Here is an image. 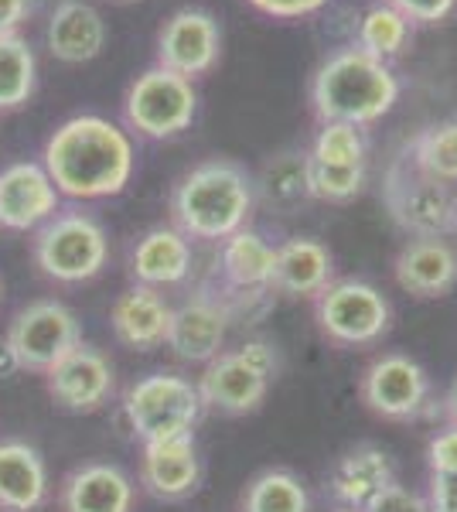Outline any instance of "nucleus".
<instances>
[{
	"label": "nucleus",
	"instance_id": "7",
	"mask_svg": "<svg viewBox=\"0 0 457 512\" xmlns=\"http://www.w3.org/2000/svg\"><path fill=\"white\" fill-rule=\"evenodd\" d=\"M198 113V93L191 86V79L178 76L171 69H154L140 72L130 82L127 96H123V120L134 134L147 140H168L178 137L181 130L191 127Z\"/></svg>",
	"mask_w": 457,
	"mask_h": 512
},
{
	"label": "nucleus",
	"instance_id": "43",
	"mask_svg": "<svg viewBox=\"0 0 457 512\" xmlns=\"http://www.w3.org/2000/svg\"><path fill=\"white\" fill-rule=\"evenodd\" d=\"M345 512H355V509H345Z\"/></svg>",
	"mask_w": 457,
	"mask_h": 512
},
{
	"label": "nucleus",
	"instance_id": "5",
	"mask_svg": "<svg viewBox=\"0 0 457 512\" xmlns=\"http://www.w3.org/2000/svg\"><path fill=\"white\" fill-rule=\"evenodd\" d=\"M382 205L410 239L457 236V188L423 175L403 158L382 175Z\"/></svg>",
	"mask_w": 457,
	"mask_h": 512
},
{
	"label": "nucleus",
	"instance_id": "14",
	"mask_svg": "<svg viewBox=\"0 0 457 512\" xmlns=\"http://www.w3.org/2000/svg\"><path fill=\"white\" fill-rule=\"evenodd\" d=\"M229 311L222 304L219 291H198L191 294L185 304L174 308L171 332H168V349L178 355L181 362H195L205 366L222 352L229 335Z\"/></svg>",
	"mask_w": 457,
	"mask_h": 512
},
{
	"label": "nucleus",
	"instance_id": "27",
	"mask_svg": "<svg viewBox=\"0 0 457 512\" xmlns=\"http://www.w3.org/2000/svg\"><path fill=\"white\" fill-rule=\"evenodd\" d=\"M400 158L423 175L457 188V117L427 123L423 130H417L406 140Z\"/></svg>",
	"mask_w": 457,
	"mask_h": 512
},
{
	"label": "nucleus",
	"instance_id": "31",
	"mask_svg": "<svg viewBox=\"0 0 457 512\" xmlns=\"http://www.w3.org/2000/svg\"><path fill=\"white\" fill-rule=\"evenodd\" d=\"M307 154H311V161L321 164H365L369 140H365V130L355 127V123H321Z\"/></svg>",
	"mask_w": 457,
	"mask_h": 512
},
{
	"label": "nucleus",
	"instance_id": "6",
	"mask_svg": "<svg viewBox=\"0 0 457 512\" xmlns=\"http://www.w3.org/2000/svg\"><path fill=\"white\" fill-rule=\"evenodd\" d=\"M202 410L205 403L198 396V386L178 373L140 376L123 393V417L130 431L140 437V444L191 434Z\"/></svg>",
	"mask_w": 457,
	"mask_h": 512
},
{
	"label": "nucleus",
	"instance_id": "10",
	"mask_svg": "<svg viewBox=\"0 0 457 512\" xmlns=\"http://www.w3.org/2000/svg\"><path fill=\"white\" fill-rule=\"evenodd\" d=\"M362 403L382 420H413L427 410L430 376L417 359L386 352L372 359L359 383Z\"/></svg>",
	"mask_w": 457,
	"mask_h": 512
},
{
	"label": "nucleus",
	"instance_id": "15",
	"mask_svg": "<svg viewBox=\"0 0 457 512\" xmlns=\"http://www.w3.org/2000/svg\"><path fill=\"white\" fill-rule=\"evenodd\" d=\"M198 396L209 410L229 417L253 414L270 390V376L253 369L239 352H219L212 362H205L202 376H198Z\"/></svg>",
	"mask_w": 457,
	"mask_h": 512
},
{
	"label": "nucleus",
	"instance_id": "33",
	"mask_svg": "<svg viewBox=\"0 0 457 512\" xmlns=\"http://www.w3.org/2000/svg\"><path fill=\"white\" fill-rule=\"evenodd\" d=\"M362 512H430V502L423 499L420 492L393 482V485H386V489H382Z\"/></svg>",
	"mask_w": 457,
	"mask_h": 512
},
{
	"label": "nucleus",
	"instance_id": "1",
	"mask_svg": "<svg viewBox=\"0 0 457 512\" xmlns=\"http://www.w3.org/2000/svg\"><path fill=\"white\" fill-rule=\"evenodd\" d=\"M41 164L62 198L99 202L120 195L130 185L137 154L134 140L120 123L96 113H79L52 130L41 151Z\"/></svg>",
	"mask_w": 457,
	"mask_h": 512
},
{
	"label": "nucleus",
	"instance_id": "11",
	"mask_svg": "<svg viewBox=\"0 0 457 512\" xmlns=\"http://www.w3.org/2000/svg\"><path fill=\"white\" fill-rule=\"evenodd\" d=\"M222 31L209 11L181 7L157 31V65L195 82L219 62Z\"/></svg>",
	"mask_w": 457,
	"mask_h": 512
},
{
	"label": "nucleus",
	"instance_id": "16",
	"mask_svg": "<svg viewBox=\"0 0 457 512\" xmlns=\"http://www.w3.org/2000/svg\"><path fill=\"white\" fill-rule=\"evenodd\" d=\"M202 482V458H198L195 434L164 437L144 444L140 454V485L164 502H178Z\"/></svg>",
	"mask_w": 457,
	"mask_h": 512
},
{
	"label": "nucleus",
	"instance_id": "20",
	"mask_svg": "<svg viewBox=\"0 0 457 512\" xmlns=\"http://www.w3.org/2000/svg\"><path fill=\"white\" fill-rule=\"evenodd\" d=\"M58 502L62 512H134V482L123 468L89 461L65 475Z\"/></svg>",
	"mask_w": 457,
	"mask_h": 512
},
{
	"label": "nucleus",
	"instance_id": "2",
	"mask_svg": "<svg viewBox=\"0 0 457 512\" xmlns=\"http://www.w3.org/2000/svg\"><path fill=\"white\" fill-rule=\"evenodd\" d=\"M256 205V188L246 168L236 161L212 158L181 175L171 192V219L174 229L188 239L202 243H222L232 233L246 229Z\"/></svg>",
	"mask_w": 457,
	"mask_h": 512
},
{
	"label": "nucleus",
	"instance_id": "32",
	"mask_svg": "<svg viewBox=\"0 0 457 512\" xmlns=\"http://www.w3.org/2000/svg\"><path fill=\"white\" fill-rule=\"evenodd\" d=\"M307 181H311V198H321V202H352L365 188V164L311 161L307 164Z\"/></svg>",
	"mask_w": 457,
	"mask_h": 512
},
{
	"label": "nucleus",
	"instance_id": "37",
	"mask_svg": "<svg viewBox=\"0 0 457 512\" xmlns=\"http://www.w3.org/2000/svg\"><path fill=\"white\" fill-rule=\"evenodd\" d=\"M236 352L243 355V359H246L253 369H260L263 376H270V379L277 376V366H280V362H277V349H273L270 342H260V338H253V342L239 345Z\"/></svg>",
	"mask_w": 457,
	"mask_h": 512
},
{
	"label": "nucleus",
	"instance_id": "45",
	"mask_svg": "<svg viewBox=\"0 0 457 512\" xmlns=\"http://www.w3.org/2000/svg\"><path fill=\"white\" fill-rule=\"evenodd\" d=\"M0 512H4V509H0Z\"/></svg>",
	"mask_w": 457,
	"mask_h": 512
},
{
	"label": "nucleus",
	"instance_id": "9",
	"mask_svg": "<svg viewBox=\"0 0 457 512\" xmlns=\"http://www.w3.org/2000/svg\"><path fill=\"white\" fill-rule=\"evenodd\" d=\"M4 338L18 355L21 369L45 376L55 362H62L76 345H82V325L69 304L41 297L14 315Z\"/></svg>",
	"mask_w": 457,
	"mask_h": 512
},
{
	"label": "nucleus",
	"instance_id": "28",
	"mask_svg": "<svg viewBox=\"0 0 457 512\" xmlns=\"http://www.w3.org/2000/svg\"><path fill=\"white\" fill-rule=\"evenodd\" d=\"M38 82V59L28 38L4 35L0 38V113L21 110L35 96Z\"/></svg>",
	"mask_w": 457,
	"mask_h": 512
},
{
	"label": "nucleus",
	"instance_id": "18",
	"mask_svg": "<svg viewBox=\"0 0 457 512\" xmlns=\"http://www.w3.org/2000/svg\"><path fill=\"white\" fill-rule=\"evenodd\" d=\"M191 263H195L191 239L174 226H157L147 229L130 250V277L134 284L164 291V287L185 284L191 277Z\"/></svg>",
	"mask_w": 457,
	"mask_h": 512
},
{
	"label": "nucleus",
	"instance_id": "36",
	"mask_svg": "<svg viewBox=\"0 0 457 512\" xmlns=\"http://www.w3.org/2000/svg\"><path fill=\"white\" fill-rule=\"evenodd\" d=\"M427 465L430 475H451L457 472V427H447L430 437V448H427Z\"/></svg>",
	"mask_w": 457,
	"mask_h": 512
},
{
	"label": "nucleus",
	"instance_id": "24",
	"mask_svg": "<svg viewBox=\"0 0 457 512\" xmlns=\"http://www.w3.org/2000/svg\"><path fill=\"white\" fill-rule=\"evenodd\" d=\"M48 499V468L35 444L0 441V509L35 512Z\"/></svg>",
	"mask_w": 457,
	"mask_h": 512
},
{
	"label": "nucleus",
	"instance_id": "25",
	"mask_svg": "<svg viewBox=\"0 0 457 512\" xmlns=\"http://www.w3.org/2000/svg\"><path fill=\"white\" fill-rule=\"evenodd\" d=\"M277 246L256 229H239L219 243V280L226 291H270Z\"/></svg>",
	"mask_w": 457,
	"mask_h": 512
},
{
	"label": "nucleus",
	"instance_id": "3",
	"mask_svg": "<svg viewBox=\"0 0 457 512\" xmlns=\"http://www.w3.org/2000/svg\"><path fill=\"white\" fill-rule=\"evenodd\" d=\"M400 99V79L389 62L362 52L359 45L338 48L318 65L311 79V106L321 123L372 127Z\"/></svg>",
	"mask_w": 457,
	"mask_h": 512
},
{
	"label": "nucleus",
	"instance_id": "17",
	"mask_svg": "<svg viewBox=\"0 0 457 512\" xmlns=\"http://www.w3.org/2000/svg\"><path fill=\"white\" fill-rule=\"evenodd\" d=\"M174 308L164 301V294L157 287L134 284L127 287L110 308V328L116 342H123L127 349L151 352L168 345Z\"/></svg>",
	"mask_w": 457,
	"mask_h": 512
},
{
	"label": "nucleus",
	"instance_id": "29",
	"mask_svg": "<svg viewBox=\"0 0 457 512\" xmlns=\"http://www.w3.org/2000/svg\"><path fill=\"white\" fill-rule=\"evenodd\" d=\"M243 512H311V495L294 472L267 468L246 485Z\"/></svg>",
	"mask_w": 457,
	"mask_h": 512
},
{
	"label": "nucleus",
	"instance_id": "40",
	"mask_svg": "<svg viewBox=\"0 0 457 512\" xmlns=\"http://www.w3.org/2000/svg\"><path fill=\"white\" fill-rule=\"evenodd\" d=\"M14 373H21V362L11 345H7V338H0V379H11Z\"/></svg>",
	"mask_w": 457,
	"mask_h": 512
},
{
	"label": "nucleus",
	"instance_id": "8",
	"mask_svg": "<svg viewBox=\"0 0 457 512\" xmlns=\"http://www.w3.org/2000/svg\"><path fill=\"white\" fill-rule=\"evenodd\" d=\"M314 318L328 342L335 345H372L389 332L393 308L386 294L372 287L369 280H331L324 291L314 297Z\"/></svg>",
	"mask_w": 457,
	"mask_h": 512
},
{
	"label": "nucleus",
	"instance_id": "35",
	"mask_svg": "<svg viewBox=\"0 0 457 512\" xmlns=\"http://www.w3.org/2000/svg\"><path fill=\"white\" fill-rule=\"evenodd\" d=\"M260 14L277 21H297V18H311V14L324 11L331 0H249Z\"/></svg>",
	"mask_w": 457,
	"mask_h": 512
},
{
	"label": "nucleus",
	"instance_id": "41",
	"mask_svg": "<svg viewBox=\"0 0 457 512\" xmlns=\"http://www.w3.org/2000/svg\"><path fill=\"white\" fill-rule=\"evenodd\" d=\"M444 417H447V427H457V379L444 396Z\"/></svg>",
	"mask_w": 457,
	"mask_h": 512
},
{
	"label": "nucleus",
	"instance_id": "19",
	"mask_svg": "<svg viewBox=\"0 0 457 512\" xmlns=\"http://www.w3.org/2000/svg\"><path fill=\"white\" fill-rule=\"evenodd\" d=\"M335 280V256L321 239L290 236L277 246V263H273L270 291L284 297H318L324 287Z\"/></svg>",
	"mask_w": 457,
	"mask_h": 512
},
{
	"label": "nucleus",
	"instance_id": "38",
	"mask_svg": "<svg viewBox=\"0 0 457 512\" xmlns=\"http://www.w3.org/2000/svg\"><path fill=\"white\" fill-rule=\"evenodd\" d=\"M430 509L434 512H457V472L430 475Z\"/></svg>",
	"mask_w": 457,
	"mask_h": 512
},
{
	"label": "nucleus",
	"instance_id": "13",
	"mask_svg": "<svg viewBox=\"0 0 457 512\" xmlns=\"http://www.w3.org/2000/svg\"><path fill=\"white\" fill-rule=\"evenodd\" d=\"M58 209L62 195L41 161H14L0 168V229L35 233Z\"/></svg>",
	"mask_w": 457,
	"mask_h": 512
},
{
	"label": "nucleus",
	"instance_id": "30",
	"mask_svg": "<svg viewBox=\"0 0 457 512\" xmlns=\"http://www.w3.org/2000/svg\"><path fill=\"white\" fill-rule=\"evenodd\" d=\"M406 41H410V21H406L393 4H386V0L372 4L369 11L359 18L355 45H359L362 52L376 55V59H382V62L393 59V55H400L406 48Z\"/></svg>",
	"mask_w": 457,
	"mask_h": 512
},
{
	"label": "nucleus",
	"instance_id": "22",
	"mask_svg": "<svg viewBox=\"0 0 457 512\" xmlns=\"http://www.w3.org/2000/svg\"><path fill=\"white\" fill-rule=\"evenodd\" d=\"M48 52L65 65L93 62L106 48V21L86 0H62L45 28Z\"/></svg>",
	"mask_w": 457,
	"mask_h": 512
},
{
	"label": "nucleus",
	"instance_id": "44",
	"mask_svg": "<svg viewBox=\"0 0 457 512\" xmlns=\"http://www.w3.org/2000/svg\"><path fill=\"white\" fill-rule=\"evenodd\" d=\"M430 512H434V509H430Z\"/></svg>",
	"mask_w": 457,
	"mask_h": 512
},
{
	"label": "nucleus",
	"instance_id": "23",
	"mask_svg": "<svg viewBox=\"0 0 457 512\" xmlns=\"http://www.w3.org/2000/svg\"><path fill=\"white\" fill-rule=\"evenodd\" d=\"M393 482H396L393 461H389V454L376 448V444H359V448L345 451L328 475L331 495H335L345 509H355V512H362Z\"/></svg>",
	"mask_w": 457,
	"mask_h": 512
},
{
	"label": "nucleus",
	"instance_id": "21",
	"mask_svg": "<svg viewBox=\"0 0 457 512\" xmlns=\"http://www.w3.org/2000/svg\"><path fill=\"white\" fill-rule=\"evenodd\" d=\"M393 277L413 297H444L457 284V250L447 239H410L393 263Z\"/></svg>",
	"mask_w": 457,
	"mask_h": 512
},
{
	"label": "nucleus",
	"instance_id": "39",
	"mask_svg": "<svg viewBox=\"0 0 457 512\" xmlns=\"http://www.w3.org/2000/svg\"><path fill=\"white\" fill-rule=\"evenodd\" d=\"M28 14H31V0H0V38L18 35V28Z\"/></svg>",
	"mask_w": 457,
	"mask_h": 512
},
{
	"label": "nucleus",
	"instance_id": "42",
	"mask_svg": "<svg viewBox=\"0 0 457 512\" xmlns=\"http://www.w3.org/2000/svg\"><path fill=\"white\" fill-rule=\"evenodd\" d=\"M0 301H4V280H0Z\"/></svg>",
	"mask_w": 457,
	"mask_h": 512
},
{
	"label": "nucleus",
	"instance_id": "4",
	"mask_svg": "<svg viewBox=\"0 0 457 512\" xmlns=\"http://www.w3.org/2000/svg\"><path fill=\"white\" fill-rule=\"evenodd\" d=\"M35 267L55 284H86L103 274L110 260V239L103 222L82 209H58L35 229Z\"/></svg>",
	"mask_w": 457,
	"mask_h": 512
},
{
	"label": "nucleus",
	"instance_id": "12",
	"mask_svg": "<svg viewBox=\"0 0 457 512\" xmlns=\"http://www.w3.org/2000/svg\"><path fill=\"white\" fill-rule=\"evenodd\" d=\"M45 390L55 400V407L69 410V414H93L110 403L116 390L113 362L93 345L82 342L48 369Z\"/></svg>",
	"mask_w": 457,
	"mask_h": 512
},
{
	"label": "nucleus",
	"instance_id": "26",
	"mask_svg": "<svg viewBox=\"0 0 457 512\" xmlns=\"http://www.w3.org/2000/svg\"><path fill=\"white\" fill-rule=\"evenodd\" d=\"M307 151H280L260 168V178L253 181L260 202L273 212H297L311 198V181H307Z\"/></svg>",
	"mask_w": 457,
	"mask_h": 512
},
{
	"label": "nucleus",
	"instance_id": "34",
	"mask_svg": "<svg viewBox=\"0 0 457 512\" xmlns=\"http://www.w3.org/2000/svg\"><path fill=\"white\" fill-rule=\"evenodd\" d=\"M386 4H393L410 24L413 21H417V24H437V21L451 18L457 0H386Z\"/></svg>",
	"mask_w": 457,
	"mask_h": 512
}]
</instances>
